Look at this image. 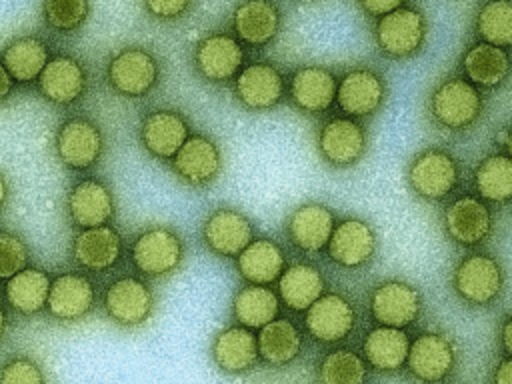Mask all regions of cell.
Listing matches in <instances>:
<instances>
[{"mask_svg":"<svg viewBox=\"0 0 512 384\" xmlns=\"http://www.w3.org/2000/svg\"><path fill=\"white\" fill-rule=\"evenodd\" d=\"M432 122L450 132H462L474 126L484 112V96L480 88L462 76L440 80L426 104Z\"/></svg>","mask_w":512,"mask_h":384,"instance_id":"1","label":"cell"},{"mask_svg":"<svg viewBox=\"0 0 512 384\" xmlns=\"http://www.w3.org/2000/svg\"><path fill=\"white\" fill-rule=\"evenodd\" d=\"M406 180L416 196L436 202L446 198L458 186L460 164L456 156L444 148H424L410 160Z\"/></svg>","mask_w":512,"mask_h":384,"instance_id":"2","label":"cell"},{"mask_svg":"<svg viewBox=\"0 0 512 384\" xmlns=\"http://www.w3.org/2000/svg\"><path fill=\"white\" fill-rule=\"evenodd\" d=\"M428 22L424 12L412 4H400L390 14L378 18L374 38L382 54L390 58L414 56L426 40Z\"/></svg>","mask_w":512,"mask_h":384,"instance_id":"3","label":"cell"},{"mask_svg":"<svg viewBox=\"0 0 512 384\" xmlns=\"http://www.w3.org/2000/svg\"><path fill=\"white\" fill-rule=\"evenodd\" d=\"M452 288L470 306H490L504 288V270L490 254L464 256L452 272Z\"/></svg>","mask_w":512,"mask_h":384,"instance_id":"4","label":"cell"},{"mask_svg":"<svg viewBox=\"0 0 512 384\" xmlns=\"http://www.w3.org/2000/svg\"><path fill=\"white\" fill-rule=\"evenodd\" d=\"M132 264L150 278L176 272L184 260V244L176 230L168 226H152L142 230L130 248Z\"/></svg>","mask_w":512,"mask_h":384,"instance_id":"5","label":"cell"},{"mask_svg":"<svg viewBox=\"0 0 512 384\" xmlns=\"http://www.w3.org/2000/svg\"><path fill=\"white\" fill-rule=\"evenodd\" d=\"M106 78L112 90L120 96L142 98L158 84L160 64L150 50L142 46H126L110 58Z\"/></svg>","mask_w":512,"mask_h":384,"instance_id":"6","label":"cell"},{"mask_svg":"<svg viewBox=\"0 0 512 384\" xmlns=\"http://www.w3.org/2000/svg\"><path fill=\"white\" fill-rule=\"evenodd\" d=\"M316 148L324 162L336 168H348L364 158L368 134L358 120L334 116L320 126L316 134Z\"/></svg>","mask_w":512,"mask_h":384,"instance_id":"7","label":"cell"},{"mask_svg":"<svg viewBox=\"0 0 512 384\" xmlns=\"http://www.w3.org/2000/svg\"><path fill=\"white\" fill-rule=\"evenodd\" d=\"M194 68L210 84H224L236 78L244 64L242 44L228 32H212L194 46Z\"/></svg>","mask_w":512,"mask_h":384,"instance_id":"8","label":"cell"},{"mask_svg":"<svg viewBox=\"0 0 512 384\" xmlns=\"http://www.w3.org/2000/svg\"><path fill=\"white\" fill-rule=\"evenodd\" d=\"M404 364L416 380L424 384H438L454 370V342L442 332H422L414 342H410Z\"/></svg>","mask_w":512,"mask_h":384,"instance_id":"9","label":"cell"},{"mask_svg":"<svg viewBox=\"0 0 512 384\" xmlns=\"http://www.w3.org/2000/svg\"><path fill=\"white\" fill-rule=\"evenodd\" d=\"M386 80L372 68H352L336 82V104L348 118L376 114L386 100Z\"/></svg>","mask_w":512,"mask_h":384,"instance_id":"10","label":"cell"},{"mask_svg":"<svg viewBox=\"0 0 512 384\" xmlns=\"http://www.w3.org/2000/svg\"><path fill=\"white\" fill-rule=\"evenodd\" d=\"M104 310L118 326H140L154 310V292L144 280L122 276L108 284L104 292Z\"/></svg>","mask_w":512,"mask_h":384,"instance_id":"11","label":"cell"},{"mask_svg":"<svg viewBox=\"0 0 512 384\" xmlns=\"http://www.w3.org/2000/svg\"><path fill=\"white\" fill-rule=\"evenodd\" d=\"M422 310V296L418 288L402 280L380 282L370 294V314L386 328L404 330Z\"/></svg>","mask_w":512,"mask_h":384,"instance_id":"12","label":"cell"},{"mask_svg":"<svg viewBox=\"0 0 512 384\" xmlns=\"http://www.w3.org/2000/svg\"><path fill=\"white\" fill-rule=\"evenodd\" d=\"M442 224L450 240L460 246H480L492 234V212L478 196H458L442 216Z\"/></svg>","mask_w":512,"mask_h":384,"instance_id":"13","label":"cell"},{"mask_svg":"<svg viewBox=\"0 0 512 384\" xmlns=\"http://www.w3.org/2000/svg\"><path fill=\"white\" fill-rule=\"evenodd\" d=\"M174 174L188 186H208L222 172L218 144L206 134H192L172 158Z\"/></svg>","mask_w":512,"mask_h":384,"instance_id":"14","label":"cell"},{"mask_svg":"<svg viewBox=\"0 0 512 384\" xmlns=\"http://www.w3.org/2000/svg\"><path fill=\"white\" fill-rule=\"evenodd\" d=\"M376 232L360 218H346L338 222L326 244L330 260L346 270L366 266L376 254Z\"/></svg>","mask_w":512,"mask_h":384,"instance_id":"15","label":"cell"},{"mask_svg":"<svg viewBox=\"0 0 512 384\" xmlns=\"http://www.w3.org/2000/svg\"><path fill=\"white\" fill-rule=\"evenodd\" d=\"M286 92L282 72L268 62H252L234 78V94L238 102L254 112L274 108Z\"/></svg>","mask_w":512,"mask_h":384,"instance_id":"16","label":"cell"},{"mask_svg":"<svg viewBox=\"0 0 512 384\" xmlns=\"http://www.w3.org/2000/svg\"><path fill=\"white\" fill-rule=\"evenodd\" d=\"M104 150V138L88 118L66 120L56 134V154L72 170H86L94 166Z\"/></svg>","mask_w":512,"mask_h":384,"instance_id":"17","label":"cell"},{"mask_svg":"<svg viewBox=\"0 0 512 384\" xmlns=\"http://www.w3.org/2000/svg\"><path fill=\"white\" fill-rule=\"evenodd\" d=\"M356 322V312L354 306L350 304L348 298L342 294L330 292L322 294L308 310L304 316V324L308 334L324 344H334L344 340Z\"/></svg>","mask_w":512,"mask_h":384,"instance_id":"18","label":"cell"},{"mask_svg":"<svg viewBox=\"0 0 512 384\" xmlns=\"http://www.w3.org/2000/svg\"><path fill=\"white\" fill-rule=\"evenodd\" d=\"M202 238L212 254L236 258L254 240V228L240 210L218 208L206 218Z\"/></svg>","mask_w":512,"mask_h":384,"instance_id":"19","label":"cell"},{"mask_svg":"<svg viewBox=\"0 0 512 384\" xmlns=\"http://www.w3.org/2000/svg\"><path fill=\"white\" fill-rule=\"evenodd\" d=\"M188 136V120L172 108L152 110L140 124V144L158 160H172Z\"/></svg>","mask_w":512,"mask_h":384,"instance_id":"20","label":"cell"},{"mask_svg":"<svg viewBox=\"0 0 512 384\" xmlns=\"http://www.w3.org/2000/svg\"><path fill=\"white\" fill-rule=\"evenodd\" d=\"M116 212L112 190L94 178L80 180L68 194V214L82 230L106 226Z\"/></svg>","mask_w":512,"mask_h":384,"instance_id":"21","label":"cell"},{"mask_svg":"<svg viewBox=\"0 0 512 384\" xmlns=\"http://www.w3.org/2000/svg\"><path fill=\"white\" fill-rule=\"evenodd\" d=\"M94 284L76 272H66L50 280L46 308L62 322H76L88 316L94 306Z\"/></svg>","mask_w":512,"mask_h":384,"instance_id":"22","label":"cell"},{"mask_svg":"<svg viewBox=\"0 0 512 384\" xmlns=\"http://www.w3.org/2000/svg\"><path fill=\"white\" fill-rule=\"evenodd\" d=\"M336 226L334 212L320 202H306L292 210L286 222L290 242L302 252H320L326 248Z\"/></svg>","mask_w":512,"mask_h":384,"instance_id":"23","label":"cell"},{"mask_svg":"<svg viewBox=\"0 0 512 384\" xmlns=\"http://www.w3.org/2000/svg\"><path fill=\"white\" fill-rule=\"evenodd\" d=\"M282 16L274 2L248 0L240 2L232 12V26L236 40L252 48H262L270 44L280 32Z\"/></svg>","mask_w":512,"mask_h":384,"instance_id":"24","label":"cell"},{"mask_svg":"<svg viewBox=\"0 0 512 384\" xmlns=\"http://www.w3.org/2000/svg\"><path fill=\"white\" fill-rule=\"evenodd\" d=\"M290 100L308 114L326 112L336 98V76L326 66H302L290 76Z\"/></svg>","mask_w":512,"mask_h":384,"instance_id":"25","label":"cell"},{"mask_svg":"<svg viewBox=\"0 0 512 384\" xmlns=\"http://www.w3.org/2000/svg\"><path fill=\"white\" fill-rule=\"evenodd\" d=\"M210 354L222 372L246 374L258 364L256 336L244 326H228L214 336Z\"/></svg>","mask_w":512,"mask_h":384,"instance_id":"26","label":"cell"},{"mask_svg":"<svg viewBox=\"0 0 512 384\" xmlns=\"http://www.w3.org/2000/svg\"><path fill=\"white\" fill-rule=\"evenodd\" d=\"M38 86L46 100L66 106L84 94L86 70L72 56H54L40 72Z\"/></svg>","mask_w":512,"mask_h":384,"instance_id":"27","label":"cell"},{"mask_svg":"<svg viewBox=\"0 0 512 384\" xmlns=\"http://www.w3.org/2000/svg\"><path fill=\"white\" fill-rule=\"evenodd\" d=\"M122 254V238L112 226L88 228L76 234L72 242V256L78 266L102 272L112 268Z\"/></svg>","mask_w":512,"mask_h":384,"instance_id":"28","label":"cell"},{"mask_svg":"<svg viewBox=\"0 0 512 384\" xmlns=\"http://www.w3.org/2000/svg\"><path fill=\"white\" fill-rule=\"evenodd\" d=\"M236 264L244 280L254 286H266L280 278L286 268V256L274 240L256 238L236 256Z\"/></svg>","mask_w":512,"mask_h":384,"instance_id":"29","label":"cell"},{"mask_svg":"<svg viewBox=\"0 0 512 384\" xmlns=\"http://www.w3.org/2000/svg\"><path fill=\"white\" fill-rule=\"evenodd\" d=\"M462 70L466 80L476 88H498L510 74V56L502 48L476 42L466 50Z\"/></svg>","mask_w":512,"mask_h":384,"instance_id":"30","label":"cell"},{"mask_svg":"<svg viewBox=\"0 0 512 384\" xmlns=\"http://www.w3.org/2000/svg\"><path fill=\"white\" fill-rule=\"evenodd\" d=\"M408 348H410L408 334L404 330L386 328V326L372 328L362 342L364 362L380 372H394L402 368L406 362Z\"/></svg>","mask_w":512,"mask_h":384,"instance_id":"31","label":"cell"},{"mask_svg":"<svg viewBox=\"0 0 512 384\" xmlns=\"http://www.w3.org/2000/svg\"><path fill=\"white\" fill-rule=\"evenodd\" d=\"M278 292L294 312L308 310L324 292V278L312 264H292L278 278Z\"/></svg>","mask_w":512,"mask_h":384,"instance_id":"32","label":"cell"},{"mask_svg":"<svg viewBox=\"0 0 512 384\" xmlns=\"http://www.w3.org/2000/svg\"><path fill=\"white\" fill-rule=\"evenodd\" d=\"M258 358L270 366H286L300 354L302 336L290 320H272L256 336Z\"/></svg>","mask_w":512,"mask_h":384,"instance_id":"33","label":"cell"},{"mask_svg":"<svg viewBox=\"0 0 512 384\" xmlns=\"http://www.w3.org/2000/svg\"><path fill=\"white\" fill-rule=\"evenodd\" d=\"M474 190L480 200L494 204H508L512 198V160L504 152L486 156L474 170Z\"/></svg>","mask_w":512,"mask_h":384,"instance_id":"34","label":"cell"},{"mask_svg":"<svg viewBox=\"0 0 512 384\" xmlns=\"http://www.w3.org/2000/svg\"><path fill=\"white\" fill-rule=\"evenodd\" d=\"M48 62V46L36 36H22L8 44L2 54V66L14 82H32Z\"/></svg>","mask_w":512,"mask_h":384,"instance_id":"35","label":"cell"},{"mask_svg":"<svg viewBox=\"0 0 512 384\" xmlns=\"http://www.w3.org/2000/svg\"><path fill=\"white\" fill-rule=\"evenodd\" d=\"M48 290H50V278L44 270L24 268L8 280L4 294L8 304L16 312L24 316H32L46 306Z\"/></svg>","mask_w":512,"mask_h":384,"instance_id":"36","label":"cell"},{"mask_svg":"<svg viewBox=\"0 0 512 384\" xmlns=\"http://www.w3.org/2000/svg\"><path fill=\"white\" fill-rule=\"evenodd\" d=\"M278 296L266 286H244L232 300V314L240 326L252 330L262 328L278 316Z\"/></svg>","mask_w":512,"mask_h":384,"instance_id":"37","label":"cell"},{"mask_svg":"<svg viewBox=\"0 0 512 384\" xmlns=\"http://www.w3.org/2000/svg\"><path fill=\"white\" fill-rule=\"evenodd\" d=\"M318 384H366L368 364L350 348L328 352L316 368Z\"/></svg>","mask_w":512,"mask_h":384,"instance_id":"38","label":"cell"},{"mask_svg":"<svg viewBox=\"0 0 512 384\" xmlns=\"http://www.w3.org/2000/svg\"><path fill=\"white\" fill-rule=\"evenodd\" d=\"M474 28L480 42L506 50L512 44V4L506 0L482 4Z\"/></svg>","mask_w":512,"mask_h":384,"instance_id":"39","label":"cell"},{"mask_svg":"<svg viewBox=\"0 0 512 384\" xmlns=\"http://www.w3.org/2000/svg\"><path fill=\"white\" fill-rule=\"evenodd\" d=\"M42 14L50 28L72 32L88 20L90 4L86 0H46L42 4Z\"/></svg>","mask_w":512,"mask_h":384,"instance_id":"40","label":"cell"},{"mask_svg":"<svg viewBox=\"0 0 512 384\" xmlns=\"http://www.w3.org/2000/svg\"><path fill=\"white\" fill-rule=\"evenodd\" d=\"M28 246L12 232H0V278L10 280L26 268Z\"/></svg>","mask_w":512,"mask_h":384,"instance_id":"41","label":"cell"},{"mask_svg":"<svg viewBox=\"0 0 512 384\" xmlns=\"http://www.w3.org/2000/svg\"><path fill=\"white\" fill-rule=\"evenodd\" d=\"M0 384H46L40 364L28 356H16L2 364Z\"/></svg>","mask_w":512,"mask_h":384,"instance_id":"42","label":"cell"},{"mask_svg":"<svg viewBox=\"0 0 512 384\" xmlns=\"http://www.w3.org/2000/svg\"><path fill=\"white\" fill-rule=\"evenodd\" d=\"M190 8H192V4L186 2V0H150V2H144V10L150 16L158 18V20L182 18Z\"/></svg>","mask_w":512,"mask_h":384,"instance_id":"43","label":"cell"},{"mask_svg":"<svg viewBox=\"0 0 512 384\" xmlns=\"http://www.w3.org/2000/svg\"><path fill=\"white\" fill-rule=\"evenodd\" d=\"M402 2L398 0H368V2H360V8L364 12H368L370 16H376V18H382L386 14H390L392 10H396Z\"/></svg>","mask_w":512,"mask_h":384,"instance_id":"44","label":"cell"},{"mask_svg":"<svg viewBox=\"0 0 512 384\" xmlns=\"http://www.w3.org/2000/svg\"><path fill=\"white\" fill-rule=\"evenodd\" d=\"M492 384H512V360L508 356L498 362L492 374Z\"/></svg>","mask_w":512,"mask_h":384,"instance_id":"45","label":"cell"},{"mask_svg":"<svg viewBox=\"0 0 512 384\" xmlns=\"http://www.w3.org/2000/svg\"><path fill=\"white\" fill-rule=\"evenodd\" d=\"M12 84H14V80L10 78V74L0 64V100H4L12 92Z\"/></svg>","mask_w":512,"mask_h":384,"instance_id":"46","label":"cell"},{"mask_svg":"<svg viewBox=\"0 0 512 384\" xmlns=\"http://www.w3.org/2000/svg\"><path fill=\"white\" fill-rule=\"evenodd\" d=\"M502 346H504V352L510 354V350H512V346H510V316H506L502 322Z\"/></svg>","mask_w":512,"mask_h":384,"instance_id":"47","label":"cell"},{"mask_svg":"<svg viewBox=\"0 0 512 384\" xmlns=\"http://www.w3.org/2000/svg\"><path fill=\"white\" fill-rule=\"evenodd\" d=\"M6 200H8V182H6V178H4V174L0 172V210L4 208V204H6Z\"/></svg>","mask_w":512,"mask_h":384,"instance_id":"48","label":"cell"},{"mask_svg":"<svg viewBox=\"0 0 512 384\" xmlns=\"http://www.w3.org/2000/svg\"><path fill=\"white\" fill-rule=\"evenodd\" d=\"M4 332H6V314H4V310L0 308V338L4 336Z\"/></svg>","mask_w":512,"mask_h":384,"instance_id":"49","label":"cell"}]
</instances>
